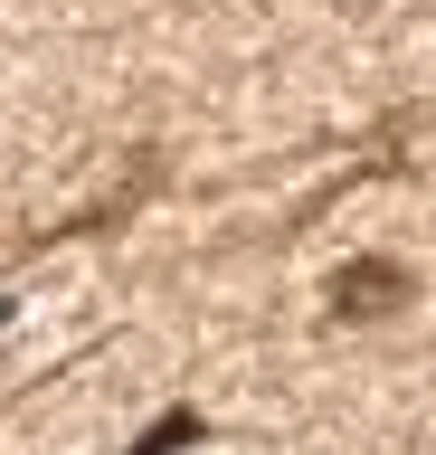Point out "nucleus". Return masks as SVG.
I'll return each mask as SVG.
<instances>
[{
  "mask_svg": "<svg viewBox=\"0 0 436 455\" xmlns=\"http://www.w3.org/2000/svg\"><path fill=\"white\" fill-rule=\"evenodd\" d=\"M180 436H200V418H171V427H152V436H143V446H133V455H171Z\"/></svg>",
  "mask_w": 436,
  "mask_h": 455,
  "instance_id": "nucleus-2",
  "label": "nucleus"
},
{
  "mask_svg": "<svg viewBox=\"0 0 436 455\" xmlns=\"http://www.w3.org/2000/svg\"><path fill=\"white\" fill-rule=\"evenodd\" d=\"M399 294H408L399 266H342V284H332V304H342V313H389Z\"/></svg>",
  "mask_w": 436,
  "mask_h": 455,
  "instance_id": "nucleus-1",
  "label": "nucleus"
}]
</instances>
